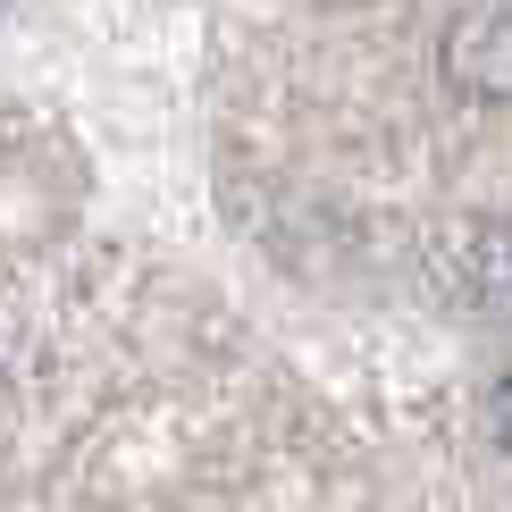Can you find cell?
I'll use <instances>...</instances> for the list:
<instances>
[{
    "label": "cell",
    "mask_w": 512,
    "mask_h": 512,
    "mask_svg": "<svg viewBox=\"0 0 512 512\" xmlns=\"http://www.w3.org/2000/svg\"><path fill=\"white\" fill-rule=\"evenodd\" d=\"M445 84L462 101H487V110L512 101V0H479V9L454 17V34H445Z\"/></svg>",
    "instance_id": "1"
},
{
    "label": "cell",
    "mask_w": 512,
    "mask_h": 512,
    "mask_svg": "<svg viewBox=\"0 0 512 512\" xmlns=\"http://www.w3.org/2000/svg\"><path fill=\"white\" fill-rule=\"evenodd\" d=\"M496 437L512 445V378H504V387H496Z\"/></svg>",
    "instance_id": "2"
}]
</instances>
